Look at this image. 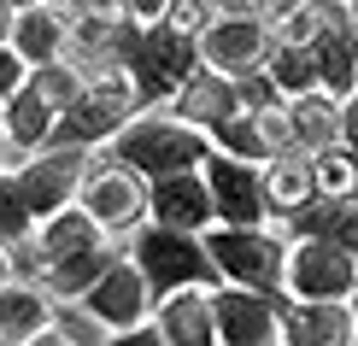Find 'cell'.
Instances as JSON below:
<instances>
[{
	"label": "cell",
	"instance_id": "obj_1",
	"mask_svg": "<svg viewBox=\"0 0 358 346\" xmlns=\"http://www.w3.org/2000/svg\"><path fill=\"white\" fill-rule=\"evenodd\" d=\"M106 153L124 159L129 171H141L147 182H159V176H176V171H200L217 147H212V129L176 117L171 106H141V112L106 141Z\"/></svg>",
	"mask_w": 358,
	"mask_h": 346
},
{
	"label": "cell",
	"instance_id": "obj_2",
	"mask_svg": "<svg viewBox=\"0 0 358 346\" xmlns=\"http://www.w3.org/2000/svg\"><path fill=\"white\" fill-rule=\"evenodd\" d=\"M129 259L141 264L153 299H165L176 288H217V264L206 252V235H188V229H171V223H153L147 217L136 235H129Z\"/></svg>",
	"mask_w": 358,
	"mask_h": 346
},
{
	"label": "cell",
	"instance_id": "obj_3",
	"mask_svg": "<svg viewBox=\"0 0 358 346\" xmlns=\"http://www.w3.org/2000/svg\"><path fill=\"white\" fill-rule=\"evenodd\" d=\"M206 252H212L223 282L259 288V294H282V276H288V235H282L276 223H264V229L212 223V229H206Z\"/></svg>",
	"mask_w": 358,
	"mask_h": 346
},
{
	"label": "cell",
	"instance_id": "obj_4",
	"mask_svg": "<svg viewBox=\"0 0 358 346\" xmlns=\"http://www.w3.org/2000/svg\"><path fill=\"white\" fill-rule=\"evenodd\" d=\"M206 59H200V36H182L176 24H147L141 29V41H136V53H129V82H136V94H141V106H171L176 100V88H182L194 71H200Z\"/></svg>",
	"mask_w": 358,
	"mask_h": 346
},
{
	"label": "cell",
	"instance_id": "obj_5",
	"mask_svg": "<svg viewBox=\"0 0 358 346\" xmlns=\"http://www.w3.org/2000/svg\"><path fill=\"white\" fill-rule=\"evenodd\" d=\"M77 200L94 212V223L112 240H129L147 217H153V182H147L141 171H129L124 159H112L106 147L94 153V171H88V182H83Z\"/></svg>",
	"mask_w": 358,
	"mask_h": 346
},
{
	"label": "cell",
	"instance_id": "obj_6",
	"mask_svg": "<svg viewBox=\"0 0 358 346\" xmlns=\"http://www.w3.org/2000/svg\"><path fill=\"white\" fill-rule=\"evenodd\" d=\"M94 153H100V147L53 141V147H41V153H29V159L18 164V188H24V200H29V212H36V223L53 217V212H65V206H77L88 171H94Z\"/></svg>",
	"mask_w": 358,
	"mask_h": 346
},
{
	"label": "cell",
	"instance_id": "obj_7",
	"mask_svg": "<svg viewBox=\"0 0 358 346\" xmlns=\"http://www.w3.org/2000/svg\"><path fill=\"white\" fill-rule=\"evenodd\" d=\"M141 112V94L136 82H129V71H117L106 82H88L77 100H71L65 112H59V129L53 141H77V147H106L117 129L129 124V117Z\"/></svg>",
	"mask_w": 358,
	"mask_h": 346
},
{
	"label": "cell",
	"instance_id": "obj_8",
	"mask_svg": "<svg viewBox=\"0 0 358 346\" xmlns=\"http://www.w3.org/2000/svg\"><path fill=\"white\" fill-rule=\"evenodd\" d=\"M358 288V259L329 247V240H288V276L282 294L294 299H352Z\"/></svg>",
	"mask_w": 358,
	"mask_h": 346
},
{
	"label": "cell",
	"instance_id": "obj_9",
	"mask_svg": "<svg viewBox=\"0 0 358 346\" xmlns=\"http://www.w3.org/2000/svg\"><path fill=\"white\" fill-rule=\"evenodd\" d=\"M200 171H206V182H212L217 223H235V229H264V223H271V200H264V164L212 153Z\"/></svg>",
	"mask_w": 358,
	"mask_h": 346
},
{
	"label": "cell",
	"instance_id": "obj_10",
	"mask_svg": "<svg viewBox=\"0 0 358 346\" xmlns=\"http://www.w3.org/2000/svg\"><path fill=\"white\" fill-rule=\"evenodd\" d=\"M271 48H276V29H271V18H259V12L217 18L200 36V59L212 71H223V77H252V71H264Z\"/></svg>",
	"mask_w": 358,
	"mask_h": 346
},
{
	"label": "cell",
	"instance_id": "obj_11",
	"mask_svg": "<svg viewBox=\"0 0 358 346\" xmlns=\"http://www.w3.org/2000/svg\"><path fill=\"white\" fill-rule=\"evenodd\" d=\"M153 305H159V299H153V288H147V276H141V264L129 259V252L83 294V311H88L94 323H106L112 335H117V329H136V323H153Z\"/></svg>",
	"mask_w": 358,
	"mask_h": 346
},
{
	"label": "cell",
	"instance_id": "obj_12",
	"mask_svg": "<svg viewBox=\"0 0 358 346\" xmlns=\"http://www.w3.org/2000/svg\"><path fill=\"white\" fill-rule=\"evenodd\" d=\"M276 346H352V299H276Z\"/></svg>",
	"mask_w": 358,
	"mask_h": 346
},
{
	"label": "cell",
	"instance_id": "obj_13",
	"mask_svg": "<svg viewBox=\"0 0 358 346\" xmlns=\"http://www.w3.org/2000/svg\"><path fill=\"white\" fill-rule=\"evenodd\" d=\"M276 299L282 294H259V288L217 282V288H212V311H217L223 346H276Z\"/></svg>",
	"mask_w": 358,
	"mask_h": 346
},
{
	"label": "cell",
	"instance_id": "obj_14",
	"mask_svg": "<svg viewBox=\"0 0 358 346\" xmlns=\"http://www.w3.org/2000/svg\"><path fill=\"white\" fill-rule=\"evenodd\" d=\"M153 223H171V229H188V235L212 229L217 206H212V182H206V171L159 176V182H153Z\"/></svg>",
	"mask_w": 358,
	"mask_h": 346
},
{
	"label": "cell",
	"instance_id": "obj_15",
	"mask_svg": "<svg viewBox=\"0 0 358 346\" xmlns=\"http://www.w3.org/2000/svg\"><path fill=\"white\" fill-rule=\"evenodd\" d=\"M153 323L171 346H223L217 335V311H212V288H176L153 305Z\"/></svg>",
	"mask_w": 358,
	"mask_h": 346
},
{
	"label": "cell",
	"instance_id": "obj_16",
	"mask_svg": "<svg viewBox=\"0 0 358 346\" xmlns=\"http://www.w3.org/2000/svg\"><path fill=\"white\" fill-rule=\"evenodd\" d=\"M65 41H71V6H53V0L18 6V18H12V48L24 53V65L65 59Z\"/></svg>",
	"mask_w": 358,
	"mask_h": 346
},
{
	"label": "cell",
	"instance_id": "obj_17",
	"mask_svg": "<svg viewBox=\"0 0 358 346\" xmlns=\"http://www.w3.org/2000/svg\"><path fill=\"white\" fill-rule=\"evenodd\" d=\"M276 229L288 240H329V247L358 259V200H329V194H317L306 212H294L288 223H276Z\"/></svg>",
	"mask_w": 358,
	"mask_h": 346
},
{
	"label": "cell",
	"instance_id": "obj_18",
	"mask_svg": "<svg viewBox=\"0 0 358 346\" xmlns=\"http://www.w3.org/2000/svg\"><path fill=\"white\" fill-rule=\"evenodd\" d=\"M59 323V294L41 288V282H6L0 288V340L6 346H24L29 335Z\"/></svg>",
	"mask_w": 358,
	"mask_h": 346
},
{
	"label": "cell",
	"instance_id": "obj_19",
	"mask_svg": "<svg viewBox=\"0 0 358 346\" xmlns=\"http://www.w3.org/2000/svg\"><path fill=\"white\" fill-rule=\"evenodd\" d=\"M264 200H271V223H288L294 212H306L317 200V171H311V153L288 147L264 164Z\"/></svg>",
	"mask_w": 358,
	"mask_h": 346
},
{
	"label": "cell",
	"instance_id": "obj_20",
	"mask_svg": "<svg viewBox=\"0 0 358 346\" xmlns=\"http://www.w3.org/2000/svg\"><path fill=\"white\" fill-rule=\"evenodd\" d=\"M171 112H176V117H188V124H200V129H217L223 117H235V112H241L235 77H223V71L200 65V71H194V77H188L182 88H176Z\"/></svg>",
	"mask_w": 358,
	"mask_h": 346
},
{
	"label": "cell",
	"instance_id": "obj_21",
	"mask_svg": "<svg viewBox=\"0 0 358 346\" xmlns=\"http://www.w3.org/2000/svg\"><path fill=\"white\" fill-rule=\"evenodd\" d=\"M36 235H41V247H48V259H53V270L59 264H71V259H88V252H100L106 247V229L94 223V212L77 200V206H65V212H53V217H41L36 223Z\"/></svg>",
	"mask_w": 358,
	"mask_h": 346
},
{
	"label": "cell",
	"instance_id": "obj_22",
	"mask_svg": "<svg viewBox=\"0 0 358 346\" xmlns=\"http://www.w3.org/2000/svg\"><path fill=\"white\" fill-rule=\"evenodd\" d=\"M0 112H6V129H12V147H18V159L41 153V147H53V129H59V106L48 94H41L36 82H24L12 100H0Z\"/></svg>",
	"mask_w": 358,
	"mask_h": 346
},
{
	"label": "cell",
	"instance_id": "obj_23",
	"mask_svg": "<svg viewBox=\"0 0 358 346\" xmlns=\"http://www.w3.org/2000/svg\"><path fill=\"white\" fill-rule=\"evenodd\" d=\"M288 124H294V147H300V153L341 147V94H329V88L294 94L288 100Z\"/></svg>",
	"mask_w": 358,
	"mask_h": 346
},
{
	"label": "cell",
	"instance_id": "obj_24",
	"mask_svg": "<svg viewBox=\"0 0 358 346\" xmlns=\"http://www.w3.org/2000/svg\"><path fill=\"white\" fill-rule=\"evenodd\" d=\"M212 147L229 153V159H247V164H271L276 159V141H271V129H264V117L247 112V106L212 129Z\"/></svg>",
	"mask_w": 358,
	"mask_h": 346
},
{
	"label": "cell",
	"instance_id": "obj_25",
	"mask_svg": "<svg viewBox=\"0 0 358 346\" xmlns=\"http://www.w3.org/2000/svg\"><path fill=\"white\" fill-rule=\"evenodd\" d=\"M264 71H271V82H276L288 100H294V94H311V88H323V77H317V53L300 48V41H276L271 59H264Z\"/></svg>",
	"mask_w": 358,
	"mask_h": 346
},
{
	"label": "cell",
	"instance_id": "obj_26",
	"mask_svg": "<svg viewBox=\"0 0 358 346\" xmlns=\"http://www.w3.org/2000/svg\"><path fill=\"white\" fill-rule=\"evenodd\" d=\"M311 171H317V194H329V200H352L358 153H352L347 141H341V147H323V153H311Z\"/></svg>",
	"mask_w": 358,
	"mask_h": 346
},
{
	"label": "cell",
	"instance_id": "obj_27",
	"mask_svg": "<svg viewBox=\"0 0 358 346\" xmlns=\"http://www.w3.org/2000/svg\"><path fill=\"white\" fill-rule=\"evenodd\" d=\"M29 82H36L41 94H48L53 106H59V112H65L71 100H77L83 88H88V82H83V71L71 65V59H48V65H29Z\"/></svg>",
	"mask_w": 358,
	"mask_h": 346
},
{
	"label": "cell",
	"instance_id": "obj_28",
	"mask_svg": "<svg viewBox=\"0 0 358 346\" xmlns=\"http://www.w3.org/2000/svg\"><path fill=\"white\" fill-rule=\"evenodd\" d=\"M24 235H36V212L18 188V171H0V240H24Z\"/></svg>",
	"mask_w": 358,
	"mask_h": 346
},
{
	"label": "cell",
	"instance_id": "obj_29",
	"mask_svg": "<svg viewBox=\"0 0 358 346\" xmlns=\"http://www.w3.org/2000/svg\"><path fill=\"white\" fill-rule=\"evenodd\" d=\"M12 270H18V282H41V288H48V276H53V259H48V247H41V235H24V240H12Z\"/></svg>",
	"mask_w": 358,
	"mask_h": 346
},
{
	"label": "cell",
	"instance_id": "obj_30",
	"mask_svg": "<svg viewBox=\"0 0 358 346\" xmlns=\"http://www.w3.org/2000/svg\"><path fill=\"white\" fill-rule=\"evenodd\" d=\"M235 94H241V106L247 112H271V106H282V88L271 82V71H252V77H235Z\"/></svg>",
	"mask_w": 358,
	"mask_h": 346
},
{
	"label": "cell",
	"instance_id": "obj_31",
	"mask_svg": "<svg viewBox=\"0 0 358 346\" xmlns=\"http://www.w3.org/2000/svg\"><path fill=\"white\" fill-rule=\"evenodd\" d=\"M165 24H176L182 36H206V29L217 24V6H212V0H171Z\"/></svg>",
	"mask_w": 358,
	"mask_h": 346
},
{
	"label": "cell",
	"instance_id": "obj_32",
	"mask_svg": "<svg viewBox=\"0 0 358 346\" xmlns=\"http://www.w3.org/2000/svg\"><path fill=\"white\" fill-rule=\"evenodd\" d=\"M24 82H29V65H24V53L12 48V41H0V100H12Z\"/></svg>",
	"mask_w": 358,
	"mask_h": 346
},
{
	"label": "cell",
	"instance_id": "obj_33",
	"mask_svg": "<svg viewBox=\"0 0 358 346\" xmlns=\"http://www.w3.org/2000/svg\"><path fill=\"white\" fill-rule=\"evenodd\" d=\"M106 346H171V340L159 335V323H136V329H117V335H106Z\"/></svg>",
	"mask_w": 358,
	"mask_h": 346
},
{
	"label": "cell",
	"instance_id": "obj_34",
	"mask_svg": "<svg viewBox=\"0 0 358 346\" xmlns=\"http://www.w3.org/2000/svg\"><path fill=\"white\" fill-rule=\"evenodd\" d=\"M341 141H347L352 153H358V94L341 100Z\"/></svg>",
	"mask_w": 358,
	"mask_h": 346
},
{
	"label": "cell",
	"instance_id": "obj_35",
	"mask_svg": "<svg viewBox=\"0 0 358 346\" xmlns=\"http://www.w3.org/2000/svg\"><path fill=\"white\" fill-rule=\"evenodd\" d=\"M18 147H12V129H6V112H0V171H18Z\"/></svg>",
	"mask_w": 358,
	"mask_h": 346
},
{
	"label": "cell",
	"instance_id": "obj_36",
	"mask_svg": "<svg viewBox=\"0 0 358 346\" xmlns=\"http://www.w3.org/2000/svg\"><path fill=\"white\" fill-rule=\"evenodd\" d=\"M129 12H136L141 24H159V18L171 12V0H129Z\"/></svg>",
	"mask_w": 358,
	"mask_h": 346
},
{
	"label": "cell",
	"instance_id": "obj_37",
	"mask_svg": "<svg viewBox=\"0 0 358 346\" xmlns=\"http://www.w3.org/2000/svg\"><path fill=\"white\" fill-rule=\"evenodd\" d=\"M24 346H77V340H71V335H65V329H59V323H53V329H41V335H29Z\"/></svg>",
	"mask_w": 358,
	"mask_h": 346
},
{
	"label": "cell",
	"instance_id": "obj_38",
	"mask_svg": "<svg viewBox=\"0 0 358 346\" xmlns=\"http://www.w3.org/2000/svg\"><path fill=\"white\" fill-rule=\"evenodd\" d=\"M212 6H217V18H235V12H259V0H212ZM259 18H264V12H259Z\"/></svg>",
	"mask_w": 358,
	"mask_h": 346
},
{
	"label": "cell",
	"instance_id": "obj_39",
	"mask_svg": "<svg viewBox=\"0 0 358 346\" xmlns=\"http://www.w3.org/2000/svg\"><path fill=\"white\" fill-rule=\"evenodd\" d=\"M294 6H306V0H259V12H264V18H282V12H294Z\"/></svg>",
	"mask_w": 358,
	"mask_h": 346
},
{
	"label": "cell",
	"instance_id": "obj_40",
	"mask_svg": "<svg viewBox=\"0 0 358 346\" xmlns=\"http://www.w3.org/2000/svg\"><path fill=\"white\" fill-rule=\"evenodd\" d=\"M6 282H18V270H12V240H0V288Z\"/></svg>",
	"mask_w": 358,
	"mask_h": 346
},
{
	"label": "cell",
	"instance_id": "obj_41",
	"mask_svg": "<svg viewBox=\"0 0 358 346\" xmlns=\"http://www.w3.org/2000/svg\"><path fill=\"white\" fill-rule=\"evenodd\" d=\"M12 18H18V12H12V0H0V41H12Z\"/></svg>",
	"mask_w": 358,
	"mask_h": 346
},
{
	"label": "cell",
	"instance_id": "obj_42",
	"mask_svg": "<svg viewBox=\"0 0 358 346\" xmlns=\"http://www.w3.org/2000/svg\"><path fill=\"white\" fill-rule=\"evenodd\" d=\"M352 346H358V288H352Z\"/></svg>",
	"mask_w": 358,
	"mask_h": 346
},
{
	"label": "cell",
	"instance_id": "obj_43",
	"mask_svg": "<svg viewBox=\"0 0 358 346\" xmlns=\"http://www.w3.org/2000/svg\"><path fill=\"white\" fill-rule=\"evenodd\" d=\"M347 12H352V41H358V0H352V6H347Z\"/></svg>",
	"mask_w": 358,
	"mask_h": 346
},
{
	"label": "cell",
	"instance_id": "obj_44",
	"mask_svg": "<svg viewBox=\"0 0 358 346\" xmlns=\"http://www.w3.org/2000/svg\"><path fill=\"white\" fill-rule=\"evenodd\" d=\"M18 6H36V0H12V12H18Z\"/></svg>",
	"mask_w": 358,
	"mask_h": 346
},
{
	"label": "cell",
	"instance_id": "obj_45",
	"mask_svg": "<svg viewBox=\"0 0 358 346\" xmlns=\"http://www.w3.org/2000/svg\"><path fill=\"white\" fill-rule=\"evenodd\" d=\"M352 200H358V182H352Z\"/></svg>",
	"mask_w": 358,
	"mask_h": 346
},
{
	"label": "cell",
	"instance_id": "obj_46",
	"mask_svg": "<svg viewBox=\"0 0 358 346\" xmlns=\"http://www.w3.org/2000/svg\"><path fill=\"white\" fill-rule=\"evenodd\" d=\"M0 346H6V340H0Z\"/></svg>",
	"mask_w": 358,
	"mask_h": 346
},
{
	"label": "cell",
	"instance_id": "obj_47",
	"mask_svg": "<svg viewBox=\"0 0 358 346\" xmlns=\"http://www.w3.org/2000/svg\"><path fill=\"white\" fill-rule=\"evenodd\" d=\"M347 6H352V0H347Z\"/></svg>",
	"mask_w": 358,
	"mask_h": 346
}]
</instances>
